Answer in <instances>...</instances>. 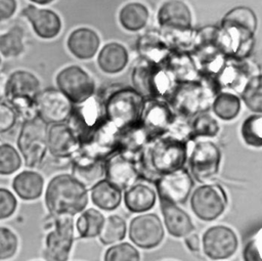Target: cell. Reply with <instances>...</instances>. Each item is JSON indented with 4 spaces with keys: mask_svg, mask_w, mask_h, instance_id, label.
<instances>
[{
    "mask_svg": "<svg viewBox=\"0 0 262 261\" xmlns=\"http://www.w3.org/2000/svg\"><path fill=\"white\" fill-rule=\"evenodd\" d=\"M160 206L164 219L163 224L170 235L179 238L193 232L194 224L187 212L178 205L164 200H160Z\"/></svg>",
    "mask_w": 262,
    "mask_h": 261,
    "instance_id": "20",
    "label": "cell"
},
{
    "mask_svg": "<svg viewBox=\"0 0 262 261\" xmlns=\"http://www.w3.org/2000/svg\"><path fill=\"white\" fill-rule=\"evenodd\" d=\"M128 59L127 49L120 43L111 42L100 49L97 64L105 74H117L126 68Z\"/></svg>",
    "mask_w": 262,
    "mask_h": 261,
    "instance_id": "25",
    "label": "cell"
},
{
    "mask_svg": "<svg viewBox=\"0 0 262 261\" xmlns=\"http://www.w3.org/2000/svg\"><path fill=\"white\" fill-rule=\"evenodd\" d=\"M48 124L38 115L25 119L16 140L17 148L25 160V165L29 168L39 167L47 149Z\"/></svg>",
    "mask_w": 262,
    "mask_h": 261,
    "instance_id": "5",
    "label": "cell"
},
{
    "mask_svg": "<svg viewBox=\"0 0 262 261\" xmlns=\"http://www.w3.org/2000/svg\"><path fill=\"white\" fill-rule=\"evenodd\" d=\"M103 261H140V253L133 244L120 242L111 245L104 253Z\"/></svg>",
    "mask_w": 262,
    "mask_h": 261,
    "instance_id": "36",
    "label": "cell"
},
{
    "mask_svg": "<svg viewBox=\"0 0 262 261\" xmlns=\"http://www.w3.org/2000/svg\"><path fill=\"white\" fill-rule=\"evenodd\" d=\"M158 70L151 64L150 60L143 59L133 70L132 80L137 90L143 97L156 96L158 90V76L156 75Z\"/></svg>",
    "mask_w": 262,
    "mask_h": 261,
    "instance_id": "27",
    "label": "cell"
},
{
    "mask_svg": "<svg viewBox=\"0 0 262 261\" xmlns=\"http://www.w3.org/2000/svg\"><path fill=\"white\" fill-rule=\"evenodd\" d=\"M154 184L160 200L180 205L190 197L194 182L189 171L184 167L157 178Z\"/></svg>",
    "mask_w": 262,
    "mask_h": 261,
    "instance_id": "14",
    "label": "cell"
},
{
    "mask_svg": "<svg viewBox=\"0 0 262 261\" xmlns=\"http://www.w3.org/2000/svg\"><path fill=\"white\" fill-rule=\"evenodd\" d=\"M21 15L31 23L35 34L42 39L55 38L61 30L60 17L51 9L28 5L23 9Z\"/></svg>",
    "mask_w": 262,
    "mask_h": 261,
    "instance_id": "18",
    "label": "cell"
},
{
    "mask_svg": "<svg viewBox=\"0 0 262 261\" xmlns=\"http://www.w3.org/2000/svg\"><path fill=\"white\" fill-rule=\"evenodd\" d=\"M17 113L6 102L0 101V133L10 131L16 124Z\"/></svg>",
    "mask_w": 262,
    "mask_h": 261,
    "instance_id": "41",
    "label": "cell"
},
{
    "mask_svg": "<svg viewBox=\"0 0 262 261\" xmlns=\"http://www.w3.org/2000/svg\"><path fill=\"white\" fill-rule=\"evenodd\" d=\"M123 190L102 178L94 183L90 188V198L92 203L100 210L114 211L123 200Z\"/></svg>",
    "mask_w": 262,
    "mask_h": 261,
    "instance_id": "24",
    "label": "cell"
},
{
    "mask_svg": "<svg viewBox=\"0 0 262 261\" xmlns=\"http://www.w3.org/2000/svg\"><path fill=\"white\" fill-rule=\"evenodd\" d=\"M242 256L244 261H262V229L246 243Z\"/></svg>",
    "mask_w": 262,
    "mask_h": 261,
    "instance_id": "39",
    "label": "cell"
},
{
    "mask_svg": "<svg viewBox=\"0 0 262 261\" xmlns=\"http://www.w3.org/2000/svg\"><path fill=\"white\" fill-rule=\"evenodd\" d=\"M158 23L162 28L185 32L191 28V12L181 0H168L158 11Z\"/></svg>",
    "mask_w": 262,
    "mask_h": 261,
    "instance_id": "19",
    "label": "cell"
},
{
    "mask_svg": "<svg viewBox=\"0 0 262 261\" xmlns=\"http://www.w3.org/2000/svg\"><path fill=\"white\" fill-rule=\"evenodd\" d=\"M44 179L38 172L25 170L19 172L12 180V188L17 197L24 201H34L43 192Z\"/></svg>",
    "mask_w": 262,
    "mask_h": 261,
    "instance_id": "26",
    "label": "cell"
},
{
    "mask_svg": "<svg viewBox=\"0 0 262 261\" xmlns=\"http://www.w3.org/2000/svg\"><path fill=\"white\" fill-rule=\"evenodd\" d=\"M204 254L211 260H225L237 250L238 238L235 231L225 225L209 227L202 235Z\"/></svg>",
    "mask_w": 262,
    "mask_h": 261,
    "instance_id": "12",
    "label": "cell"
},
{
    "mask_svg": "<svg viewBox=\"0 0 262 261\" xmlns=\"http://www.w3.org/2000/svg\"><path fill=\"white\" fill-rule=\"evenodd\" d=\"M257 16L255 12L246 6H237L230 9L221 20V33L224 41H229L236 48L253 41L257 29Z\"/></svg>",
    "mask_w": 262,
    "mask_h": 261,
    "instance_id": "7",
    "label": "cell"
},
{
    "mask_svg": "<svg viewBox=\"0 0 262 261\" xmlns=\"http://www.w3.org/2000/svg\"><path fill=\"white\" fill-rule=\"evenodd\" d=\"M0 63H1V55H0Z\"/></svg>",
    "mask_w": 262,
    "mask_h": 261,
    "instance_id": "45",
    "label": "cell"
},
{
    "mask_svg": "<svg viewBox=\"0 0 262 261\" xmlns=\"http://www.w3.org/2000/svg\"><path fill=\"white\" fill-rule=\"evenodd\" d=\"M214 114L223 121H231L241 112V98L230 92H220L212 103Z\"/></svg>",
    "mask_w": 262,
    "mask_h": 261,
    "instance_id": "31",
    "label": "cell"
},
{
    "mask_svg": "<svg viewBox=\"0 0 262 261\" xmlns=\"http://www.w3.org/2000/svg\"><path fill=\"white\" fill-rule=\"evenodd\" d=\"M175 121V114L165 101L150 98L144 101L139 119V125L149 136L150 140L164 135Z\"/></svg>",
    "mask_w": 262,
    "mask_h": 261,
    "instance_id": "16",
    "label": "cell"
},
{
    "mask_svg": "<svg viewBox=\"0 0 262 261\" xmlns=\"http://www.w3.org/2000/svg\"><path fill=\"white\" fill-rule=\"evenodd\" d=\"M5 98L17 115L26 119L37 115L36 101L40 89L39 79L31 72L18 70L10 74L5 83Z\"/></svg>",
    "mask_w": 262,
    "mask_h": 261,
    "instance_id": "4",
    "label": "cell"
},
{
    "mask_svg": "<svg viewBox=\"0 0 262 261\" xmlns=\"http://www.w3.org/2000/svg\"><path fill=\"white\" fill-rule=\"evenodd\" d=\"M88 204V189L72 174L51 178L45 190V205L53 219L72 217L84 211Z\"/></svg>",
    "mask_w": 262,
    "mask_h": 261,
    "instance_id": "2",
    "label": "cell"
},
{
    "mask_svg": "<svg viewBox=\"0 0 262 261\" xmlns=\"http://www.w3.org/2000/svg\"><path fill=\"white\" fill-rule=\"evenodd\" d=\"M144 97L135 89L122 88L110 94L104 102L105 120L120 131L139 122Z\"/></svg>",
    "mask_w": 262,
    "mask_h": 261,
    "instance_id": "3",
    "label": "cell"
},
{
    "mask_svg": "<svg viewBox=\"0 0 262 261\" xmlns=\"http://www.w3.org/2000/svg\"><path fill=\"white\" fill-rule=\"evenodd\" d=\"M123 201L129 212L146 213L156 205L157 191L150 185L137 181L124 190Z\"/></svg>",
    "mask_w": 262,
    "mask_h": 261,
    "instance_id": "21",
    "label": "cell"
},
{
    "mask_svg": "<svg viewBox=\"0 0 262 261\" xmlns=\"http://www.w3.org/2000/svg\"><path fill=\"white\" fill-rule=\"evenodd\" d=\"M72 175L86 187L104 178V160L79 154L72 164Z\"/></svg>",
    "mask_w": 262,
    "mask_h": 261,
    "instance_id": "23",
    "label": "cell"
},
{
    "mask_svg": "<svg viewBox=\"0 0 262 261\" xmlns=\"http://www.w3.org/2000/svg\"><path fill=\"white\" fill-rule=\"evenodd\" d=\"M21 166V158L17 149L8 143L0 144V175H10Z\"/></svg>",
    "mask_w": 262,
    "mask_h": 261,
    "instance_id": "37",
    "label": "cell"
},
{
    "mask_svg": "<svg viewBox=\"0 0 262 261\" xmlns=\"http://www.w3.org/2000/svg\"><path fill=\"white\" fill-rule=\"evenodd\" d=\"M187 164L193 180L200 183H208L219 173L221 150L211 140L198 141L187 158Z\"/></svg>",
    "mask_w": 262,
    "mask_h": 261,
    "instance_id": "8",
    "label": "cell"
},
{
    "mask_svg": "<svg viewBox=\"0 0 262 261\" xmlns=\"http://www.w3.org/2000/svg\"><path fill=\"white\" fill-rule=\"evenodd\" d=\"M103 214L94 208L85 209L76 220V229L82 238H93L98 236L104 223Z\"/></svg>",
    "mask_w": 262,
    "mask_h": 261,
    "instance_id": "29",
    "label": "cell"
},
{
    "mask_svg": "<svg viewBox=\"0 0 262 261\" xmlns=\"http://www.w3.org/2000/svg\"><path fill=\"white\" fill-rule=\"evenodd\" d=\"M126 234L127 224L125 219L120 215L113 214L105 218L98 238L102 245L110 246L122 242Z\"/></svg>",
    "mask_w": 262,
    "mask_h": 261,
    "instance_id": "30",
    "label": "cell"
},
{
    "mask_svg": "<svg viewBox=\"0 0 262 261\" xmlns=\"http://www.w3.org/2000/svg\"><path fill=\"white\" fill-rule=\"evenodd\" d=\"M148 20V9L139 2H131L124 5L119 12L121 26L129 32H137L143 29Z\"/></svg>",
    "mask_w": 262,
    "mask_h": 261,
    "instance_id": "28",
    "label": "cell"
},
{
    "mask_svg": "<svg viewBox=\"0 0 262 261\" xmlns=\"http://www.w3.org/2000/svg\"><path fill=\"white\" fill-rule=\"evenodd\" d=\"M0 98H1V95H0Z\"/></svg>",
    "mask_w": 262,
    "mask_h": 261,
    "instance_id": "46",
    "label": "cell"
},
{
    "mask_svg": "<svg viewBox=\"0 0 262 261\" xmlns=\"http://www.w3.org/2000/svg\"><path fill=\"white\" fill-rule=\"evenodd\" d=\"M241 135L247 145L262 147V114L249 116L241 126Z\"/></svg>",
    "mask_w": 262,
    "mask_h": 261,
    "instance_id": "35",
    "label": "cell"
},
{
    "mask_svg": "<svg viewBox=\"0 0 262 261\" xmlns=\"http://www.w3.org/2000/svg\"><path fill=\"white\" fill-rule=\"evenodd\" d=\"M104 178L125 190L140 179L138 163L134 156L117 149L104 159Z\"/></svg>",
    "mask_w": 262,
    "mask_h": 261,
    "instance_id": "11",
    "label": "cell"
},
{
    "mask_svg": "<svg viewBox=\"0 0 262 261\" xmlns=\"http://www.w3.org/2000/svg\"><path fill=\"white\" fill-rule=\"evenodd\" d=\"M32 2H34V3H37V4H40V5H45V4H49V3H51L52 1H54V0H31Z\"/></svg>",
    "mask_w": 262,
    "mask_h": 261,
    "instance_id": "44",
    "label": "cell"
},
{
    "mask_svg": "<svg viewBox=\"0 0 262 261\" xmlns=\"http://www.w3.org/2000/svg\"><path fill=\"white\" fill-rule=\"evenodd\" d=\"M37 115L48 125L67 122L73 113V104L58 90H42L36 101Z\"/></svg>",
    "mask_w": 262,
    "mask_h": 261,
    "instance_id": "15",
    "label": "cell"
},
{
    "mask_svg": "<svg viewBox=\"0 0 262 261\" xmlns=\"http://www.w3.org/2000/svg\"><path fill=\"white\" fill-rule=\"evenodd\" d=\"M54 220V227L45 238L44 258L46 261H67L74 243V218L63 217Z\"/></svg>",
    "mask_w": 262,
    "mask_h": 261,
    "instance_id": "13",
    "label": "cell"
},
{
    "mask_svg": "<svg viewBox=\"0 0 262 261\" xmlns=\"http://www.w3.org/2000/svg\"><path fill=\"white\" fill-rule=\"evenodd\" d=\"M187 140L173 135H161L141 149L138 168L140 179L154 182L157 178L178 171L187 163Z\"/></svg>",
    "mask_w": 262,
    "mask_h": 261,
    "instance_id": "1",
    "label": "cell"
},
{
    "mask_svg": "<svg viewBox=\"0 0 262 261\" xmlns=\"http://www.w3.org/2000/svg\"><path fill=\"white\" fill-rule=\"evenodd\" d=\"M184 244L190 252H199L201 249V246H202L201 238H200L199 234L193 233V232L189 233L188 235H186L184 237Z\"/></svg>",
    "mask_w": 262,
    "mask_h": 261,
    "instance_id": "43",
    "label": "cell"
},
{
    "mask_svg": "<svg viewBox=\"0 0 262 261\" xmlns=\"http://www.w3.org/2000/svg\"><path fill=\"white\" fill-rule=\"evenodd\" d=\"M17 201L7 188L0 187V220L10 217L16 210Z\"/></svg>",
    "mask_w": 262,
    "mask_h": 261,
    "instance_id": "40",
    "label": "cell"
},
{
    "mask_svg": "<svg viewBox=\"0 0 262 261\" xmlns=\"http://www.w3.org/2000/svg\"><path fill=\"white\" fill-rule=\"evenodd\" d=\"M18 241L13 231L0 226V261L10 259L17 251Z\"/></svg>",
    "mask_w": 262,
    "mask_h": 261,
    "instance_id": "38",
    "label": "cell"
},
{
    "mask_svg": "<svg viewBox=\"0 0 262 261\" xmlns=\"http://www.w3.org/2000/svg\"><path fill=\"white\" fill-rule=\"evenodd\" d=\"M242 100L255 114H262V74L253 76L242 91Z\"/></svg>",
    "mask_w": 262,
    "mask_h": 261,
    "instance_id": "34",
    "label": "cell"
},
{
    "mask_svg": "<svg viewBox=\"0 0 262 261\" xmlns=\"http://www.w3.org/2000/svg\"><path fill=\"white\" fill-rule=\"evenodd\" d=\"M68 49L79 59L92 58L100 45V39L95 31L89 28H78L68 37Z\"/></svg>",
    "mask_w": 262,
    "mask_h": 261,
    "instance_id": "22",
    "label": "cell"
},
{
    "mask_svg": "<svg viewBox=\"0 0 262 261\" xmlns=\"http://www.w3.org/2000/svg\"><path fill=\"white\" fill-rule=\"evenodd\" d=\"M25 50V32L21 27L14 26L4 34H0V53L4 57H15Z\"/></svg>",
    "mask_w": 262,
    "mask_h": 261,
    "instance_id": "32",
    "label": "cell"
},
{
    "mask_svg": "<svg viewBox=\"0 0 262 261\" xmlns=\"http://www.w3.org/2000/svg\"><path fill=\"white\" fill-rule=\"evenodd\" d=\"M219 130V124L214 117L207 113H201L194 116L191 121L188 140H194L199 137H215Z\"/></svg>",
    "mask_w": 262,
    "mask_h": 261,
    "instance_id": "33",
    "label": "cell"
},
{
    "mask_svg": "<svg viewBox=\"0 0 262 261\" xmlns=\"http://www.w3.org/2000/svg\"><path fill=\"white\" fill-rule=\"evenodd\" d=\"M16 0H0V21L9 19L16 10Z\"/></svg>",
    "mask_w": 262,
    "mask_h": 261,
    "instance_id": "42",
    "label": "cell"
},
{
    "mask_svg": "<svg viewBox=\"0 0 262 261\" xmlns=\"http://www.w3.org/2000/svg\"><path fill=\"white\" fill-rule=\"evenodd\" d=\"M128 236L135 247L143 250L154 249L164 240V224L158 214L141 213L131 219Z\"/></svg>",
    "mask_w": 262,
    "mask_h": 261,
    "instance_id": "10",
    "label": "cell"
},
{
    "mask_svg": "<svg viewBox=\"0 0 262 261\" xmlns=\"http://www.w3.org/2000/svg\"><path fill=\"white\" fill-rule=\"evenodd\" d=\"M57 89L72 104H82L91 98L95 83L91 76L81 67L73 64L62 69L55 78Z\"/></svg>",
    "mask_w": 262,
    "mask_h": 261,
    "instance_id": "9",
    "label": "cell"
},
{
    "mask_svg": "<svg viewBox=\"0 0 262 261\" xmlns=\"http://www.w3.org/2000/svg\"><path fill=\"white\" fill-rule=\"evenodd\" d=\"M80 147V137L69 123H55L48 126L47 149L52 157L68 159L75 156Z\"/></svg>",
    "mask_w": 262,
    "mask_h": 261,
    "instance_id": "17",
    "label": "cell"
},
{
    "mask_svg": "<svg viewBox=\"0 0 262 261\" xmlns=\"http://www.w3.org/2000/svg\"><path fill=\"white\" fill-rule=\"evenodd\" d=\"M189 204L192 213L199 219L210 222L224 213L228 199L219 183H203L190 193Z\"/></svg>",
    "mask_w": 262,
    "mask_h": 261,
    "instance_id": "6",
    "label": "cell"
}]
</instances>
